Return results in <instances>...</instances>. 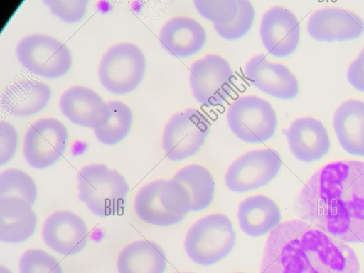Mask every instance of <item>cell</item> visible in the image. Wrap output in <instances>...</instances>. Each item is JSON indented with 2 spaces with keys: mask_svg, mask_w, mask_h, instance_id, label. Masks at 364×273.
I'll use <instances>...</instances> for the list:
<instances>
[{
  "mask_svg": "<svg viewBox=\"0 0 364 273\" xmlns=\"http://www.w3.org/2000/svg\"><path fill=\"white\" fill-rule=\"evenodd\" d=\"M306 222L343 242H364V162H332L316 171L296 198Z\"/></svg>",
  "mask_w": 364,
  "mask_h": 273,
  "instance_id": "obj_1",
  "label": "cell"
},
{
  "mask_svg": "<svg viewBox=\"0 0 364 273\" xmlns=\"http://www.w3.org/2000/svg\"><path fill=\"white\" fill-rule=\"evenodd\" d=\"M354 250L303 220L273 229L264 246L260 273H359Z\"/></svg>",
  "mask_w": 364,
  "mask_h": 273,
  "instance_id": "obj_2",
  "label": "cell"
},
{
  "mask_svg": "<svg viewBox=\"0 0 364 273\" xmlns=\"http://www.w3.org/2000/svg\"><path fill=\"white\" fill-rule=\"evenodd\" d=\"M134 209L144 222L161 227L181 222L191 210L186 188L174 179H159L144 186L134 200Z\"/></svg>",
  "mask_w": 364,
  "mask_h": 273,
  "instance_id": "obj_3",
  "label": "cell"
},
{
  "mask_svg": "<svg viewBox=\"0 0 364 273\" xmlns=\"http://www.w3.org/2000/svg\"><path fill=\"white\" fill-rule=\"evenodd\" d=\"M77 179L78 198L94 215L106 217L122 210L129 186L117 170L90 164L80 169Z\"/></svg>",
  "mask_w": 364,
  "mask_h": 273,
  "instance_id": "obj_4",
  "label": "cell"
},
{
  "mask_svg": "<svg viewBox=\"0 0 364 273\" xmlns=\"http://www.w3.org/2000/svg\"><path fill=\"white\" fill-rule=\"evenodd\" d=\"M235 240L236 235L229 218L215 213L199 219L190 227L184 247L193 262L210 266L228 256Z\"/></svg>",
  "mask_w": 364,
  "mask_h": 273,
  "instance_id": "obj_5",
  "label": "cell"
},
{
  "mask_svg": "<svg viewBox=\"0 0 364 273\" xmlns=\"http://www.w3.org/2000/svg\"><path fill=\"white\" fill-rule=\"evenodd\" d=\"M146 58L135 44L120 43L109 48L102 56L98 76L109 92L123 95L134 90L143 80Z\"/></svg>",
  "mask_w": 364,
  "mask_h": 273,
  "instance_id": "obj_6",
  "label": "cell"
},
{
  "mask_svg": "<svg viewBox=\"0 0 364 273\" xmlns=\"http://www.w3.org/2000/svg\"><path fill=\"white\" fill-rule=\"evenodd\" d=\"M19 63L30 73L48 79L63 76L70 70L72 55L56 38L35 33L23 37L16 48Z\"/></svg>",
  "mask_w": 364,
  "mask_h": 273,
  "instance_id": "obj_7",
  "label": "cell"
},
{
  "mask_svg": "<svg viewBox=\"0 0 364 273\" xmlns=\"http://www.w3.org/2000/svg\"><path fill=\"white\" fill-rule=\"evenodd\" d=\"M226 118L231 131L247 143H262L276 131V112L270 102L255 95L242 96L229 106Z\"/></svg>",
  "mask_w": 364,
  "mask_h": 273,
  "instance_id": "obj_8",
  "label": "cell"
},
{
  "mask_svg": "<svg viewBox=\"0 0 364 273\" xmlns=\"http://www.w3.org/2000/svg\"><path fill=\"white\" fill-rule=\"evenodd\" d=\"M210 122L200 111L188 108L173 114L165 125L162 148L171 161H181L196 154L210 131Z\"/></svg>",
  "mask_w": 364,
  "mask_h": 273,
  "instance_id": "obj_9",
  "label": "cell"
},
{
  "mask_svg": "<svg viewBox=\"0 0 364 273\" xmlns=\"http://www.w3.org/2000/svg\"><path fill=\"white\" fill-rule=\"evenodd\" d=\"M234 73L229 63L218 55L208 54L190 68L189 82L194 98L200 104H222L231 94Z\"/></svg>",
  "mask_w": 364,
  "mask_h": 273,
  "instance_id": "obj_10",
  "label": "cell"
},
{
  "mask_svg": "<svg viewBox=\"0 0 364 273\" xmlns=\"http://www.w3.org/2000/svg\"><path fill=\"white\" fill-rule=\"evenodd\" d=\"M281 166V156L273 149L248 151L230 165L225 176V185L238 193L259 188L277 175Z\"/></svg>",
  "mask_w": 364,
  "mask_h": 273,
  "instance_id": "obj_11",
  "label": "cell"
},
{
  "mask_svg": "<svg viewBox=\"0 0 364 273\" xmlns=\"http://www.w3.org/2000/svg\"><path fill=\"white\" fill-rule=\"evenodd\" d=\"M68 139L67 129L59 120L55 118L38 119L31 125L25 134L24 158L34 168H48L62 156Z\"/></svg>",
  "mask_w": 364,
  "mask_h": 273,
  "instance_id": "obj_12",
  "label": "cell"
},
{
  "mask_svg": "<svg viewBox=\"0 0 364 273\" xmlns=\"http://www.w3.org/2000/svg\"><path fill=\"white\" fill-rule=\"evenodd\" d=\"M42 238L54 252L65 256L82 252L87 243V228L85 221L69 210L55 211L44 221Z\"/></svg>",
  "mask_w": 364,
  "mask_h": 273,
  "instance_id": "obj_13",
  "label": "cell"
},
{
  "mask_svg": "<svg viewBox=\"0 0 364 273\" xmlns=\"http://www.w3.org/2000/svg\"><path fill=\"white\" fill-rule=\"evenodd\" d=\"M259 34L264 47L272 55L284 58L299 44V22L290 10L275 6L263 14Z\"/></svg>",
  "mask_w": 364,
  "mask_h": 273,
  "instance_id": "obj_14",
  "label": "cell"
},
{
  "mask_svg": "<svg viewBox=\"0 0 364 273\" xmlns=\"http://www.w3.org/2000/svg\"><path fill=\"white\" fill-rule=\"evenodd\" d=\"M244 75L252 85L275 98L289 100L299 92L298 80L290 70L282 64L269 62L264 54L247 61Z\"/></svg>",
  "mask_w": 364,
  "mask_h": 273,
  "instance_id": "obj_15",
  "label": "cell"
},
{
  "mask_svg": "<svg viewBox=\"0 0 364 273\" xmlns=\"http://www.w3.org/2000/svg\"><path fill=\"white\" fill-rule=\"evenodd\" d=\"M59 106L70 122L93 129L105 125L111 117L108 102L95 90L83 86L66 90L60 96Z\"/></svg>",
  "mask_w": 364,
  "mask_h": 273,
  "instance_id": "obj_16",
  "label": "cell"
},
{
  "mask_svg": "<svg viewBox=\"0 0 364 273\" xmlns=\"http://www.w3.org/2000/svg\"><path fill=\"white\" fill-rule=\"evenodd\" d=\"M309 34L318 41H346L356 38L364 31V22L349 10L326 7L311 14L307 23Z\"/></svg>",
  "mask_w": 364,
  "mask_h": 273,
  "instance_id": "obj_17",
  "label": "cell"
},
{
  "mask_svg": "<svg viewBox=\"0 0 364 273\" xmlns=\"http://www.w3.org/2000/svg\"><path fill=\"white\" fill-rule=\"evenodd\" d=\"M290 151L299 160L311 162L326 155L330 149V139L323 124L307 117L295 119L284 131Z\"/></svg>",
  "mask_w": 364,
  "mask_h": 273,
  "instance_id": "obj_18",
  "label": "cell"
},
{
  "mask_svg": "<svg viewBox=\"0 0 364 273\" xmlns=\"http://www.w3.org/2000/svg\"><path fill=\"white\" fill-rule=\"evenodd\" d=\"M206 41L204 28L196 20L184 16L166 21L159 33L163 48L177 58H188L199 52Z\"/></svg>",
  "mask_w": 364,
  "mask_h": 273,
  "instance_id": "obj_19",
  "label": "cell"
},
{
  "mask_svg": "<svg viewBox=\"0 0 364 273\" xmlns=\"http://www.w3.org/2000/svg\"><path fill=\"white\" fill-rule=\"evenodd\" d=\"M32 206L23 198H0V240L16 244L27 240L35 232L37 217Z\"/></svg>",
  "mask_w": 364,
  "mask_h": 273,
  "instance_id": "obj_20",
  "label": "cell"
},
{
  "mask_svg": "<svg viewBox=\"0 0 364 273\" xmlns=\"http://www.w3.org/2000/svg\"><path fill=\"white\" fill-rule=\"evenodd\" d=\"M50 97L51 90L47 84L24 79L6 89L1 97V105L9 114L28 117L42 110Z\"/></svg>",
  "mask_w": 364,
  "mask_h": 273,
  "instance_id": "obj_21",
  "label": "cell"
},
{
  "mask_svg": "<svg viewBox=\"0 0 364 273\" xmlns=\"http://www.w3.org/2000/svg\"><path fill=\"white\" fill-rule=\"evenodd\" d=\"M333 124L342 148L350 154L364 156V102H343L334 113Z\"/></svg>",
  "mask_w": 364,
  "mask_h": 273,
  "instance_id": "obj_22",
  "label": "cell"
},
{
  "mask_svg": "<svg viewBox=\"0 0 364 273\" xmlns=\"http://www.w3.org/2000/svg\"><path fill=\"white\" fill-rule=\"evenodd\" d=\"M241 230L251 237H259L272 231L280 223L278 205L264 195L250 196L242 200L237 210Z\"/></svg>",
  "mask_w": 364,
  "mask_h": 273,
  "instance_id": "obj_23",
  "label": "cell"
},
{
  "mask_svg": "<svg viewBox=\"0 0 364 273\" xmlns=\"http://www.w3.org/2000/svg\"><path fill=\"white\" fill-rule=\"evenodd\" d=\"M166 257L155 242L140 240L127 245L117 260L119 273H164Z\"/></svg>",
  "mask_w": 364,
  "mask_h": 273,
  "instance_id": "obj_24",
  "label": "cell"
},
{
  "mask_svg": "<svg viewBox=\"0 0 364 273\" xmlns=\"http://www.w3.org/2000/svg\"><path fill=\"white\" fill-rule=\"evenodd\" d=\"M173 179L187 190L191 202V211H200L209 206L214 198L215 183L210 172L204 166L191 164L176 172Z\"/></svg>",
  "mask_w": 364,
  "mask_h": 273,
  "instance_id": "obj_25",
  "label": "cell"
},
{
  "mask_svg": "<svg viewBox=\"0 0 364 273\" xmlns=\"http://www.w3.org/2000/svg\"><path fill=\"white\" fill-rule=\"evenodd\" d=\"M108 105L111 117L105 125L94 129V133L101 143L110 146L120 142L129 134L132 112L127 105L119 101H110Z\"/></svg>",
  "mask_w": 364,
  "mask_h": 273,
  "instance_id": "obj_26",
  "label": "cell"
},
{
  "mask_svg": "<svg viewBox=\"0 0 364 273\" xmlns=\"http://www.w3.org/2000/svg\"><path fill=\"white\" fill-rule=\"evenodd\" d=\"M15 196L33 205L37 198L36 185L23 171L9 168L0 173V198Z\"/></svg>",
  "mask_w": 364,
  "mask_h": 273,
  "instance_id": "obj_27",
  "label": "cell"
},
{
  "mask_svg": "<svg viewBox=\"0 0 364 273\" xmlns=\"http://www.w3.org/2000/svg\"><path fill=\"white\" fill-rule=\"evenodd\" d=\"M238 6L235 18L226 25H213L217 33L223 38L235 41L245 36L251 28L255 19V8L247 0H237Z\"/></svg>",
  "mask_w": 364,
  "mask_h": 273,
  "instance_id": "obj_28",
  "label": "cell"
},
{
  "mask_svg": "<svg viewBox=\"0 0 364 273\" xmlns=\"http://www.w3.org/2000/svg\"><path fill=\"white\" fill-rule=\"evenodd\" d=\"M198 12L213 25H226L236 17L238 11L237 0H194Z\"/></svg>",
  "mask_w": 364,
  "mask_h": 273,
  "instance_id": "obj_29",
  "label": "cell"
},
{
  "mask_svg": "<svg viewBox=\"0 0 364 273\" xmlns=\"http://www.w3.org/2000/svg\"><path fill=\"white\" fill-rule=\"evenodd\" d=\"M19 273H63L58 260L41 249H30L21 256Z\"/></svg>",
  "mask_w": 364,
  "mask_h": 273,
  "instance_id": "obj_30",
  "label": "cell"
},
{
  "mask_svg": "<svg viewBox=\"0 0 364 273\" xmlns=\"http://www.w3.org/2000/svg\"><path fill=\"white\" fill-rule=\"evenodd\" d=\"M43 2L53 15L68 23H77L84 17L87 4L86 0H46Z\"/></svg>",
  "mask_w": 364,
  "mask_h": 273,
  "instance_id": "obj_31",
  "label": "cell"
},
{
  "mask_svg": "<svg viewBox=\"0 0 364 273\" xmlns=\"http://www.w3.org/2000/svg\"><path fill=\"white\" fill-rule=\"evenodd\" d=\"M18 145V134L8 122H0V165L3 166L14 156Z\"/></svg>",
  "mask_w": 364,
  "mask_h": 273,
  "instance_id": "obj_32",
  "label": "cell"
},
{
  "mask_svg": "<svg viewBox=\"0 0 364 273\" xmlns=\"http://www.w3.org/2000/svg\"><path fill=\"white\" fill-rule=\"evenodd\" d=\"M347 77L355 89L364 92V48L348 70Z\"/></svg>",
  "mask_w": 364,
  "mask_h": 273,
  "instance_id": "obj_33",
  "label": "cell"
},
{
  "mask_svg": "<svg viewBox=\"0 0 364 273\" xmlns=\"http://www.w3.org/2000/svg\"><path fill=\"white\" fill-rule=\"evenodd\" d=\"M0 273H12L7 267L1 265Z\"/></svg>",
  "mask_w": 364,
  "mask_h": 273,
  "instance_id": "obj_34",
  "label": "cell"
},
{
  "mask_svg": "<svg viewBox=\"0 0 364 273\" xmlns=\"http://www.w3.org/2000/svg\"><path fill=\"white\" fill-rule=\"evenodd\" d=\"M183 273H193V272H183Z\"/></svg>",
  "mask_w": 364,
  "mask_h": 273,
  "instance_id": "obj_35",
  "label": "cell"
},
{
  "mask_svg": "<svg viewBox=\"0 0 364 273\" xmlns=\"http://www.w3.org/2000/svg\"><path fill=\"white\" fill-rule=\"evenodd\" d=\"M237 273H242V272H237Z\"/></svg>",
  "mask_w": 364,
  "mask_h": 273,
  "instance_id": "obj_36",
  "label": "cell"
}]
</instances>
